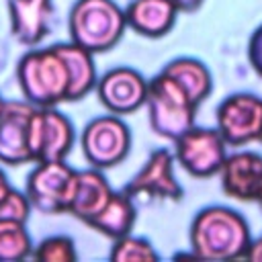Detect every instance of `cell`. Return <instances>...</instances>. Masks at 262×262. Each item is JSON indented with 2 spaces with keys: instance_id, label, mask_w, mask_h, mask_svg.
<instances>
[{
  "instance_id": "obj_11",
  "label": "cell",
  "mask_w": 262,
  "mask_h": 262,
  "mask_svg": "<svg viewBox=\"0 0 262 262\" xmlns=\"http://www.w3.org/2000/svg\"><path fill=\"white\" fill-rule=\"evenodd\" d=\"M149 80L141 72L121 66L104 72L96 82L100 104L113 115H131L145 104Z\"/></svg>"
},
{
  "instance_id": "obj_1",
  "label": "cell",
  "mask_w": 262,
  "mask_h": 262,
  "mask_svg": "<svg viewBox=\"0 0 262 262\" xmlns=\"http://www.w3.org/2000/svg\"><path fill=\"white\" fill-rule=\"evenodd\" d=\"M188 239L196 258L235 260L246 258L252 235L242 213L223 205H209L194 215Z\"/></svg>"
},
{
  "instance_id": "obj_14",
  "label": "cell",
  "mask_w": 262,
  "mask_h": 262,
  "mask_svg": "<svg viewBox=\"0 0 262 262\" xmlns=\"http://www.w3.org/2000/svg\"><path fill=\"white\" fill-rule=\"evenodd\" d=\"M53 0H8L10 33L27 47L39 45L51 31Z\"/></svg>"
},
{
  "instance_id": "obj_5",
  "label": "cell",
  "mask_w": 262,
  "mask_h": 262,
  "mask_svg": "<svg viewBox=\"0 0 262 262\" xmlns=\"http://www.w3.org/2000/svg\"><path fill=\"white\" fill-rule=\"evenodd\" d=\"M78 170L66 164V160L39 162L25 186V194L31 201V207L45 215H59L70 211V203L76 190Z\"/></svg>"
},
{
  "instance_id": "obj_29",
  "label": "cell",
  "mask_w": 262,
  "mask_h": 262,
  "mask_svg": "<svg viewBox=\"0 0 262 262\" xmlns=\"http://www.w3.org/2000/svg\"><path fill=\"white\" fill-rule=\"evenodd\" d=\"M258 205H260V207H262V194H260V199H258Z\"/></svg>"
},
{
  "instance_id": "obj_19",
  "label": "cell",
  "mask_w": 262,
  "mask_h": 262,
  "mask_svg": "<svg viewBox=\"0 0 262 262\" xmlns=\"http://www.w3.org/2000/svg\"><path fill=\"white\" fill-rule=\"evenodd\" d=\"M162 72L174 78L196 104L207 100L213 92V76L209 68L196 57H176L168 61Z\"/></svg>"
},
{
  "instance_id": "obj_28",
  "label": "cell",
  "mask_w": 262,
  "mask_h": 262,
  "mask_svg": "<svg viewBox=\"0 0 262 262\" xmlns=\"http://www.w3.org/2000/svg\"><path fill=\"white\" fill-rule=\"evenodd\" d=\"M2 106H4V98L0 96V111H2Z\"/></svg>"
},
{
  "instance_id": "obj_10",
  "label": "cell",
  "mask_w": 262,
  "mask_h": 262,
  "mask_svg": "<svg viewBox=\"0 0 262 262\" xmlns=\"http://www.w3.org/2000/svg\"><path fill=\"white\" fill-rule=\"evenodd\" d=\"M74 145V125L55 106H35L29 125V149L35 164L66 160Z\"/></svg>"
},
{
  "instance_id": "obj_30",
  "label": "cell",
  "mask_w": 262,
  "mask_h": 262,
  "mask_svg": "<svg viewBox=\"0 0 262 262\" xmlns=\"http://www.w3.org/2000/svg\"><path fill=\"white\" fill-rule=\"evenodd\" d=\"M258 141H260V143H262V133H260V139H258Z\"/></svg>"
},
{
  "instance_id": "obj_24",
  "label": "cell",
  "mask_w": 262,
  "mask_h": 262,
  "mask_svg": "<svg viewBox=\"0 0 262 262\" xmlns=\"http://www.w3.org/2000/svg\"><path fill=\"white\" fill-rule=\"evenodd\" d=\"M248 61L252 70L262 78V25L252 33L248 41Z\"/></svg>"
},
{
  "instance_id": "obj_3",
  "label": "cell",
  "mask_w": 262,
  "mask_h": 262,
  "mask_svg": "<svg viewBox=\"0 0 262 262\" xmlns=\"http://www.w3.org/2000/svg\"><path fill=\"white\" fill-rule=\"evenodd\" d=\"M125 29V10H121L115 0H76L68 16L70 41L92 53L113 49Z\"/></svg>"
},
{
  "instance_id": "obj_22",
  "label": "cell",
  "mask_w": 262,
  "mask_h": 262,
  "mask_svg": "<svg viewBox=\"0 0 262 262\" xmlns=\"http://www.w3.org/2000/svg\"><path fill=\"white\" fill-rule=\"evenodd\" d=\"M31 256L41 262H74L78 258L76 244L70 235H49L41 239L37 246H33Z\"/></svg>"
},
{
  "instance_id": "obj_21",
  "label": "cell",
  "mask_w": 262,
  "mask_h": 262,
  "mask_svg": "<svg viewBox=\"0 0 262 262\" xmlns=\"http://www.w3.org/2000/svg\"><path fill=\"white\" fill-rule=\"evenodd\" d=\"M160 256L149 239L139 235H123L115 239L111 248V260L115 262H156Z\"/></svg>"
},
{
  "instance_id": "obj_18",
  "label": "cell",
  "mask_w": 262,
  "mask_h": 262,
  "mask_svg": "<svg viewBox=\"0 0 262 262\" xmlns=\"http://www.w3.org/2000/svg\"><path fill=\"white\" fill-rule=\"evenodd\" d=\"M68 70H70V98L68 102L82 100L88 96L98 82L96 66H94V53L84 49L82 45L70 41V43H57Z\"/></svg>"
},
{
  "instance_id": "obj_4",
  "label": "cell",
  "mask_w": 262,
  "mask_h": 262,
  "mask_svg": "<svg viewBox=\"0 0 262 262\" xmlns=\"http://www.w3.org/2000/svg\"><path fill=\"white\" fill-rule=\"evenodd\" d=\"M145 106L151 131L170 141L178 139L194 125L199 111V104L184 92V88L164 72L149 80Z\"/></svg>"
},
{
  "instance_id": "obj_12",
  "label": "cell",
  "mask_w": 262,
  "mask_h": 262,
  "mask_svg": "<svg viewBox=\"0 0 262 262\" xmlns=\"http://www.w3.org/2000/svg\"><path fill=\"white\" fill-rule=\"evenodd\" d=\"M35 104L29 100H4L0 111V162L20 166L33 162L29 149V125Z\"/></svg>"
},
{
  "instance_id": "obj_25",
  "label": "cell",
  "mask_w": 262,
  "mask_h": 262,
  "mask_svg": "<svg viewBox=\"0 0 262 262\" xmlns=\"http://www.w3.org/2000/svg\"><path fill=\"white\" fill-rule=\"evenodd\" d=\"M246 258H248V260L262 262V237L250 242V248H248V252H246Z\"/></svg>"
},
{
  "instance_id": "obj_17",
  "label": "cell",
  "mask_w": 262,
  "mask_h": 262,
  "mask_svg": "<svg viewBox=\"0 0 262 262\" xmlns=\"http://www.w3.org/2000/svg\"><path fill=\"white\" fill-rule=\"evenodd\" d=\"M137 219V209H135V201L129 199L123 190H113L111 199L106 201V205L86 223L92 229H96L98 233L111 237L113 242L131 233L133 225Z\"/></svg>"
},
{
  "instance_id": "obj_13",
  "label": "cell",
  "mask_w": 262,
  "mask_h": 262,
  "mask_svg": "<svg viewBox=\"0 0 262 262\" xmlns=\"http://www.w3.org/2000/svg\"><path fill=\"white\" fill-rule=\"evenodd\" d=\"M219 178L227 196L242 203H258L262 194V156L250 149L227 154Z\"/></svg>"
},
{
  "instance_id": "obj_23",
  "label": "cell",
  "mask_w": 262,
  "mask_h": 262,
  "mask_svg": "<svg viewBox=\"0 0 262 262\" xmlns=\"http://www.w3.org/2000/svg\"><path fill=\"white\" fill-rule=\"evenodd\" d=\"M31 201L27 194L18 190H10L2 201H0V221H20L27 223L31 215Z\"/></svg>"
},
{
  "instance_id": "obj_9",
  "label": "cell",
  "mask_w": 262,
  "mask_h": 262,
  "mask_svg": "<svg viewBox=\"0 0 262 262\" xmlns=\"http://www.w3.org/2000/svg\"><path fill=\"white\" fill-rule=\"evenodd\" d=\"M217 131L231 147H242L260 139L262 98L252 92H235L223 98L215 111Z\"/></svg>"
},
{
  "instance_id": "obj_6",
  "label": "cell",
  "mask_w": 262,
  "mask_h": 262,
  "mask_svg": "<svg viewBox=\"0 0 262 262\" xmlns=\"http://www.w3.org/2000/svg\"><path fill=\"white\" fill-rule=\"evenodd\" d=\"M131 143L133 137L129 125L113 113L92 119L80 135V145L86 162L98 170L119 166L129 156Z\"/></svg>"
},
{
  "instance_id": "obj_27",
  "label": "cell",
  "mask_w": 262,
  "mask_h": 262,
  "mask_svg": "<svg viewBox=\"0 0 262 262\" xmlns=\"http://www.w3.org/2000/svg\"><path fill=\"white\" fill-rule=\"evenodd\" d=\"M12 190V186H10V182H8V178H6V174L0 170V201L8 194Z\"/></svg>"
},
{
  "instance_id": "obj_20",
  "label": "cell",
  "mask_w": 262,
  "mask_h": 262,
  "mask_svg": "<svg viewBox=\"0 0 262 262\" xmlns=\"http://www.w3.org/2000/svg\"><path fill=\"white\" fill-rule=\"evenodd\" d=\"M33 254V242L27 223L0 221V262L25 260Z\"/></svg>"
},
{
  "instance_id": "obj_26",
  "label": "cell",
  "mask_w": 262,
  "mask_h": 262,
  "mask_svg": "<svg viewBox=\"0 0 262 262\" xmlns=\"http://www.w3.org/2000/svg\"><path fill=\"white\" fill-rule=\"evenodd\" d=\"M180 12H194L196 8H201L203 0H172Z\"/></svg>"
},
{
  "instance_id": "obj_7",
  "label": "cell",
  "mask_w": 262,
  "mask_h": 262,
  "mask_svg": "<svg viewBox=\"0 0 262 262\" xmlns=\"http://www.w3.org/2000/svg\"><path fill=\"white\" fill-rule=\"evenodd\" d=\"M174 158L190 176L209 178L219 174L227 158V143L217 127L209 129L192 125L178 139H174Z\"/></svg>"
},
{
  "instance_id": "obj_15",
  "label": "cell",
  "mask_w": 262,
  "mask_h": 262,
  "mask_svg": "<svg viewBox=\"0 0 262 262\" xmlns=\"http://www.w3.org/2000/svg\"><path fill=\"white\" fill-rule=\"evenodd\" d=\"M178 12L172 0H131L125 8V20L137 35L158 39L174 29Z\"/></svg>"
},
{
  "instance_id": "obj_2",
  "label": "cell",
  "mask_w": 262,
  "mask_h": 262,
  "mask_svg": "<svg viewBox=\"0 0 262 262\" xmlns=\"http://www.w3.org/2000/svg\"><path fill=\"white\" fill-rule=\"evenodd\" d=\"M16 80L35 106H57L70 98V70L57 45L27 51L18 59Z\"/></svg>"
},
{
  "instance_id": "obj_8",
  "label": "cell",
  "mask_w": 262,
  "mask_h": 262,
  "mask_svg": "<svg viewBox=\"0 0 262 262\" xmlns=\"http://www.w3.org/2000/svg\"><path fill=\"white\" fill-rule=\"evenodd\" d=\"M123 192L141 203L182 201V186L174 176V156L166 147L154 149L137 174L123 186Z\"/></svg>"
},
{
  "instance_id": "obj_16",
  "label": "cell",
  "mask_w": 262,
  "mask_h": 262,
  "mask_svg": "<svg viewBox=\"0 0 262 262\" xmlns=\"http://www.w3.org/2000/svg\"><path fill=\"white\" fill-rule=\"evenodd\" d=\"M111 194H113V188L98 168L78 170L76 190H74L68 213L74 215L76 219L88 223L106 205Z\"/></svg>"
}]
</instances>
